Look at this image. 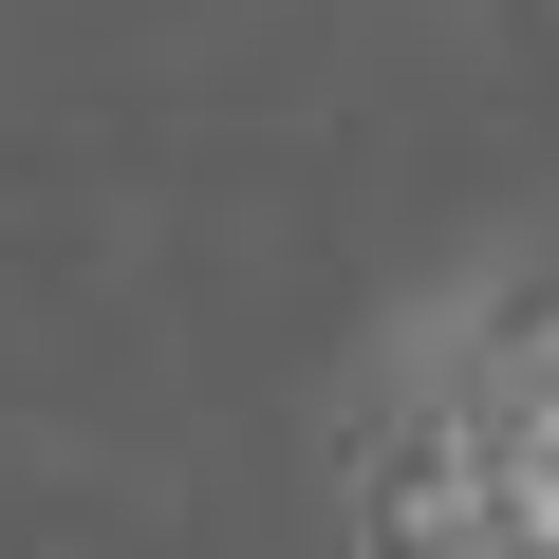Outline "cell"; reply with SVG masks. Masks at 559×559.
<instances>
[{
    "instance_id": "obj_1",
    "label": "cell",
    "mask_w": 559,
    "mask_h": 559,
    "mask_svg": "<svg viewBox=\"0 0 559 559\" xmlns=\"http://www.w3.org/2000/svg\"><path fill=\"white\" fill-rule=\"evenodd\" d=\"M503 485H522V540L559 559V411H522V448H503Z\"/></svg>"
}]
</instances>
